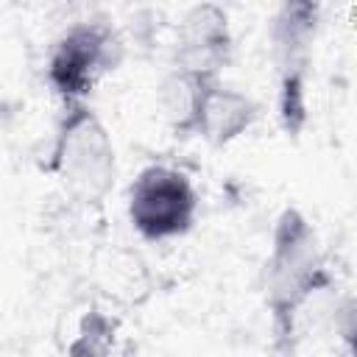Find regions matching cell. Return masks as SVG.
<instances>
[{
	"instance_id": "6da1fadb",
	"label": "cell",
	"mask_w": 357,
	"mask_h": 357,
	"mask_svg": "<svg viewBox=\"0 0 357 357\" xmlns=\"http://www.w3.org/2000/svg\"><path fill=\"white\" fill-rule=\"evenodd\" d=\"M332 284V273L315 226L298 206H284L271 231V248L262 262L259 290L271 315L273 346L279 354L293 351L304 307Z\"/></svg>"
},
{
	"instance_id": "7a4b0ae2",
	"label": "cell",
	"mask_w": 357,
	"mask_h": 357,
	"mask_svg": "<svg viewBox=\"0 0 357 357\" xmlns=\"http://www.w3.org/2000/svg\"><path fill=\"white\" fill-rule=\"evenodd\" d=\"M45 167L84 204H100L112 192L117 178V151L92 103L61 106Z\"/></svg>"
},
{
	"instance_id": "3957f363",
	"label": "cell",
	"mask_w": 357,
	"mask_h": 357,
	"mask_svg": "<svg viewBox=\"0 0 357 357\" xmlns=\"http://www.w3.org/2000/svg\"><path fill=\"white\" fill-rule=\"evenodd\" d=\"M126 59L120 31L103 20H78L67 25L50 45L45 59V84L67 103H89L98 84Z\"/></svg>"
},
{
	"instance_id": "277c9868",
	"label": "cell",
	"mask_w": 357,
	"mask_h": 357,
	"mask_svg": "<svg viewBox=\"0 0 357 357\" xmlns=\"http://www.w3.org/2000/svg\"><path fill=\"white\" fill-rule=\"evenodd\" d=\"M321 8L310 0H287L271 20V53L276 73V117L287 137H298L310 117L307 89Z\"/></svg>"
},
{
	"instance_id": "5b68a950",
	"label": "cell",
	"mask_w": 357,
	"mask_h": 357,
	"mask_svg": "<svg viewBox=\"0 0 357 357\" xmlns=\"http://www.w3.org/2000/svg\"><path fill=\"white\" fill-rule=\"evenodd\" d=\"M198 192L192 178L173 165H145L126 192V215L145 243L184 237L198 218Z\"/></svg>"
},
{
	"instance_id": "8992f818",
	"label": "cell",
	"mask_w": 357,
	"mask_h": 357,
	"mask_svg": "<svg viewBox=\"0 0 357 357\" xmlns=\"http://www.w3.org/2000/svg\"><path fill=\"white\" fill-rule=\"evenodd\" d=\"M231 47L234 36L229 14L215 3H198L187 8L178 20L170 64L195 75L223 78V70L231 59Z\"/></svg>"
},
{
	"instance_id": "52a82bcc",
	"label": "cell",
	"mask_w": 357,
	"mask_h": 357,
	"mask_svg": "<svg viewBox=\"0 0 357 357\" xmlns=\"http://www.w3.org/2000/svg\"><path fill=\"white\" fill-rule=\"evenodd\" d=\"M254 120H257V103L245 92H240L237 86L220 78L209 86L204 98L195 137H201L215 148H223L240 139L254 126Z\"/></svg>"
},
{
	"instance_id": "ba28073f",
	"label": "cell",
	"mask_w": 357,
	"mask_h": 357,
	"mask_svg": "<svg viewBox=\"0 0 357 357\" xmlns=\"http://www.w3.org/2000/svg\"><path fill=\"white\" fill-rule=\"evenodd\" d=\"M215 81H220V78L195 75V73H187V70L173 67V64L162 75L159 92H156L159 112H162V120L167 123V128L176 137H195L204 98H206V92Z\"/></svg>"
},
{
	"instance_id": "9c48e42d",
	"label": "cell",
	"mask_w": 357,
	"mask_h": 357,
	"mask_svg": "<svg viewBox=\"0 0 357 357\" xmlns=\"http://www.w3.org/2000/svg\"><path fill=\"white\" fill-rule=\"evenodd\" d=\"M117 337H120L117 318L100 307H89L81 315L75 335L67 343L64 357H114Z\"/></svg>"
},
{
	"instance_id": "30bf717a",
	"label": "cell",
	"mask_w": 357,
	"mask_h": 357,
	"mask_svg": "<svg viewBox=\"0 0 357 357\" xmlns=\"http://www.w3.org/2000/svg\"><path fill=\"white\" fill-rule=\"evenodd\" d=\"M343 343L349 357H357V310L349 315V321L343 324Z\"/></svg>"
}]
</instances>
